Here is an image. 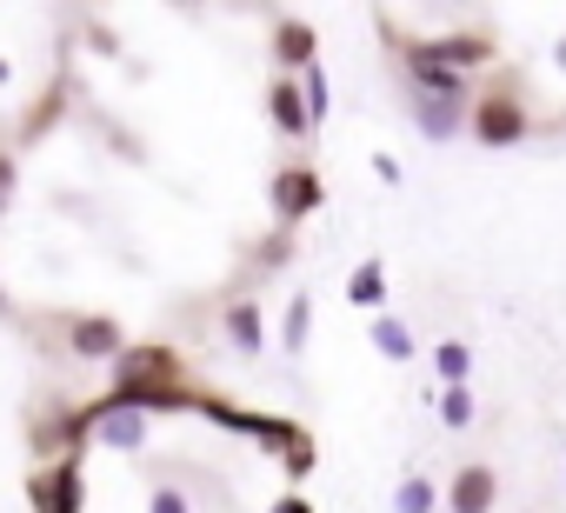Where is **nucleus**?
Returning <instances> with one entry per match:
<instances>
[{
	"label": "nucleus",
	"mask_w": 566,
	"mask_h": 513,
	"mask_svg": "<svg viewBox=\"0 0 566 513\" xmlns=\"http://www.w3.org/2000/svg\"><path fill=\"white\" fill-rule=\"evenodd\" d=\"M400 61L407 67H453V74H467V67L493 61V41L486 34H427V41H400Z\"/></svg>",
	"instance_id": "f257e3e1"
},
{
	"label": "nucleus",
	"mask_w": 566,
	"mask_h": 513,
	"mask_svg": "<svg viewBox=\"0 0 566 513\" xmlns=\"http://www.w3.org/2000/svg\"><path fill=\"white\" fill-rule=\"evenodd\" d=\"M480 147H520L526 140V107H520V94L513 87H493V94H480L473 101V127H467Z\"/></svg>",
	"instance_id": "f03ea898"
},
{
	"label": "nucleus",
	"mask_w": 566,
	"mask_h": 513,
	"mask_svg": "<svg viewBox=\"0 0 566 513\" xmlns=\"http://www.w3.org/2000/svg\"><path fill=\"white\" fill-rule=\"evenodd\" d=\"M266 200H273V220H280V227H301L307 213H321L327 187H321L314 167H280V174L266 180Z\"/></svg>",
	"instance_id": "7ed1b4c3"
},
{
	"label": "nucleus",
	"mask_w": 566,
	"mask_h": 513,
	"mask_svg": "<svg viewBox=\"0 0 566 513\" xmlns=\"http://www.w3.org/2000/svg\"><path fill=\"white\" fill-rule=\"evenodd\" d=\"M67 354L87 360V367H114L127 354V327L114 314H74L67 321Z\"/></svg>",
	"instance_id": "20e7f679"
},
{
	"label": "nucleus",
	"mask_w": 566,
	"mask_h": 513,
	"mask_svg": "<svg viewBox=\"0 0 566 513\" xmlns=\"http://www.w3.org/2000/svg\"><path fill=\"white\" fill-rule=\"evenodd\" d=\"M87 433H94L101 447H114V453H140V447H147V413L127 407V400H114V394H101V400L87 407Z\"/></svg>",
	"instance_id": "39448f33"
},
{
	"label": "nucleus",
	"mask_w": 566,
	"mask_h": 513,
	"mask_svg": "<svg viewBox=\"0 0 566 513\" xmlns=\"http://www.w3.org/2000/svg\"><path fill=\"white\" fill-rule=\"evenodd\" d=\"M28 500H34V513H81V500H87L81 460H48L41 473H28Z\"/></svg>",
	"instance_id": "423d86ee"
},
{
	"label": "nucleus",
	"mask_w": 566,
	"mask_h": 513,
	"mask_svg": "<svg viewBox=\"0 0 566 513\" xmlns=\"http://www.w3.org/2000/svg\"><path fill=\"white\" fill-rule=\"evenodd\" d=\"M407 121H413L433 147H447V140H460V134L473 127V101H440V94H413V87H407Z\"/></svg>",
	"instance_id": "0eeeda50"
},
{
	"label": "nucleus",
	"mask_w": 566,
	"mask_h": 513,
	"mask_svg": "<svg viewBox=\"0 0 566 513\" xmlns=\"http://www.w3.org/2000/svg\"><path fill=\"white\" fill-rule=\"evenodd\" d=\"M447 513H500V467L467 460L447 480Z\"/></svg>",
	"instance_id": "6e6552de"
},
{
	"label": "nucleus",
	"mask_w": 566,
	"mask_h": 513,
	"mask_svg": "<svg viewBox=\"0 0 566 513\" xmlns=\"http://www.w3.org/2000/svg\"><path fill=\"white\" fill-rule=\"evenodd\" d=\"M266 121H273V134H280V140H307V134H314L307 94H301V81H294V74H273V87H266Z\"/></svg>",
	"instance_id": "1a4fd4ad"
},
{
	"label": "nucleus",
	"mask_w": 566,
	"mask_h": 513,
	"mask_svg": "<svg viewBox=\"0 0 566 513\" xmlns=\"http://www.w3.org/2000/svg\"><path fill=\"white\" fill-rule=\"evenodd\" d=\"M273 61H280V74H307V67H321V34L307 28V21H280L273 28Z\"/></svg>",
	"instance_id": "9d476101"
},
{
	"label": "nucleus",
	"mask_w": 566,
	"mask_h": 513,
	"mask_svg": "<svg viewBox=\"0 0 566 513\" xmlns=\"http://www.w3.org/2000/svg\"><path fill=\"white\" fill-rule=\"evenodd\" d=\"M220 327H227V341H233L240 360H260L266 354V314H260V301H227Z\"/></svg>",
	"instance_id": "9b49d317"
},
{
	"label": "nucleus",
	"mask_w": 566,
	"mask_h": 513,
	"mask_svg": "<svg viewBox=\"0 0 566 513\" xmlns=\"http://www.w3.org/2000/svg\"><path fill=\"white\" fill-rule=\"evenodd\" d=\"M387 301H394V287H387V261H360L354 274H347V307H360V314H387Z\"/></svg>",
	"instance_id": "f8f14e48"
},
{
	"label": "nucleus",
	"mask_w": 566,
	"mask_h": 513,
	"mask_svg": "<svg viewBox=\"0 0 566 513\" xmlns=\"http://www.w3.org/2000/svg\"><path fill=\"white\" fill-rule=\"evenodd\" d=\"M367 341H374V354H380V360H394V367L420 360V341H413V327H407L400 314H380V321L367 327Z\"/></svg>",
	"instance_id": "ddd939ff"
},
{
	"label": "nucleus",
	"mask_w": 566,
	"mask_h": 513,
	"mask_svg": "<svg viewBox=\"0 0 566 513\" xmlns=\"http://www.w3.org/2000/svg\"><path fill=\"white\" fill-rule=\"evenodd\" d=\"M440 506H447V486H440L433 473L413 467V473L394 480V513H440Z\"/></svg>",
	"instance_id": "4468645a"
},
{
	"label": "nucleus",
	"mask_w": 566,
	"mask_h": 513,
	"mask_svg": "<svg viewBox=\"0 0 566 513\" xmlns=\"http://www.w3.org/2000/svg\"><path fill=\"white\" fill-rule=\"evenodd\" d=\"M407 87L413 94H440V101H473V81L453 74V67H407Z\"/></svg>",
	"instance_id": "2eb2a0df"
},
{
	"label": "nucleus",
	"mask_w": 566,
	"mask_h": 513,
	"mask_svg": "<svg viewBox=\"0 0 566 513\" xmlns=\"http://www.w3.org/2000/svg\"><path fill=\"white\" fill-rule=\"evenodd\" d=\"M307 341H314V301H307V294H294V301H287V314H280V347L301 360V354H307Z\"/></svg>",
	"instance_id": "dca6fc26"
},
{
	"label": "nucleus",
	"mask_w": 566,
	"mask_h": 513,
	"mask_svg": "<svg viewBox=\"0 0 566 513\" xmlns=\"http://www.w3.org/2000/svg\"><path fill=\"white\" fill-rule=\"evenodd\" d=\"M433 374H440V387H467L473 380V347L467 341H440L433 347Z\"/></svg>",
	"instance_id": "f3484780"
},
{
	"label": "nucleus",
	"mask_w": 566,
	"mask_h": 513,
	"mask_svg": "<svg viewBox=\"0 0 566 513\" xmlns=\"http://www.w3.org/2000/svg\"><path fill=\"white\" fill-rule=\"evenodd\" d=\"M433 413H440L447 433H467V427L480 420V400H473V387H440V407H433Z\"/></svg>",
	"instance_id": "a211bd4d"
},
{
	"label": "nucleus",
	"mask_w": 566,
	"mask_h": 513,
	"mask_svg": "<svg viewBox=\"0 0 566 513\" xmlns=\"http://www.w3.org/2000/svg\"><path fill=\"white\" fill-rule=\"evenodd\" d=\"M301 94H307V114H314V127L334 114V81H327V67H307L301 74Z\"/></svg>",
	"instance_id": "6ab92c4d"
},
{
	"label": "nucleus",
	"mask_w": 566,
	"mask_h": 513,
	"mask_svg": "<svg viewBox=\"0 0 566 513\" xmlns=\"http://www.w3.org/2000/svg\"><path fill=\"white\" fill-rule=\"evenodd\" d=\"M147 513H193V500H187L174 480H160V486L147 493Z\"/></svg>",
	"instance_id": "aec40b11"
},
{
	"label": "nucleus",
	"mask_w": 566,
	"mask_h": 513,
	"mask_svg": "<svg viewBox=\"0 0 566 513\" xmlns=\"http://www.w3.org/2000/svg\"><path fill=\"white\" fill-rule=\"evenodd\" d=\"M14 193H21V160H14V154H0V213L14 207Z\"/></svg>",
	"instance_id": "412c9836"
},
{
	"label": "nucleus",
	"mask_w": 566,
	"mask_h": 513,
	"mask_svg": "<svg viewBox=\"0 0 566 513\" xmlns=\"http://www.w3.org/2000/svg\"><path fill=\"white\" fill-rule=\"evenodd\" d=\"M374 180H387V187H400L407 174H400V160H394V154H374Z\"/></svg>",
	"instance_id": "4be33fe9"
},
{
	"label": "nucleus",
	"mask_w": 566,
	"mask_h": 513,
	"mask_svg": "<svg viewBox=\"0 0 566 513\" xmlns=\"http://www.w3.org/2000/svg\"><path fill=\"white\" fill-rule=\"evenodd\" d=\"M266 513H314V506H307V500H301V493H280V500H273V506H266Z\"/></svg>",
	"instance_id": "5701e85b"
},
{
	"label": "nucleus",
	"mask_w": 566,
	"mask_h": 513,
	"mask_svg": "<svg viewBox=\"0 0 566 513\" xmlns=\"http://www.w3.org/2000/svg\"><path fill=\"white\" fill-rule=\"evenodd\" d=\"M553 67H559V74H566V34H559V41H553Z\"/></svg>",
	"instance_id": "b1692460"
},
{
	"label": "nucleus",
	"mask_w": 566,
	"mask_h": 513,
	"mask_svg": "<svg viewBox=\"0 0 566 513\" xmlns=\"http://www.w3.org/2000/svg\"><path fill=\"white\" fill-rule=\"evenodd\" d=\"M8 314H14V301H8V287H0V321H8Z\"/></svg>",
	"instance_id": "393cba45"
},
{
	"label": "nucleus",
	"mask_w": 566,
	"mask_h": 513,
	"mask_svg": "<svg viewBox=\"0 0 566 513\" xmlns=\"http://www.w3.org/2000/svg\"><path fill=\"white\" fill-rule=\"evenodd\" d=\"M8 81H14V61H0V87H8Z\"/></svg>",
	"instance_id": "a878e982"
},
{
	"label": "nucleus",
	"mask_w": 566,
	"mask_h": 513,
	"mask_svg": "<svg viewBox=\"0 0 566 513\" xmlns=\"http://www.w3.org/2000/svg\"><path fill=\"white\" fill-rule=\"evenodd\" d=\"M559 447H566V433H559ZM559 480H566V460H559Z\"/></svg>",
	"instance_id": "bb28decb"
}]
</instances>
